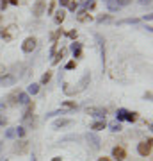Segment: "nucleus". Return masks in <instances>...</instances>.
I'll return each mask as SVG.
<instances>
[{
  "label": "nucleus",
  "mask_w": 153,
  "mask_h": 161,
  "mask_svg": "<svg viewBox=\"0 0 153 161\" xmlns=\"http://www.w3.org/2000/svg\"><path fill=\"white\" fill-rule=\"evenodd\" d=\"M151 145H153L151 138H148L146 142H141V143L137 145V152H139L142 158H146V156L151 154Z\"/></svg>",
  "instance_id": "f257e3e1"
},
{
  "label": "nucleus",
  "mask_w": 153,
  "mask_h": 161,
  "mask_svg": "<svg viewBox=\"0 0 153 161\" xmlns=\"http://www.w3.org/2000/svg\"><path fill=\"white\" fill-rule=\"evenodd\" d=\"M85 113L91 116H96V118H100V120H105V115H107V109L105 108H87L85 109Z\"/></svg>",
  "instance_id": "f03ea898"
},
{
  "label": "nucleus",
  "mask_w": 153,
  "mask_h": 161,
  "mask_svg": "<svg viewBox=\"0 0 153 161\" xmlns=\"http://www.w3.org/2000/svg\"><path fill=\"white\" fill-rule=\"evenodd\" d=\"M85 138H87V142H89L91 149H94V150L100 149V143H102V140L98 138L94 132H87V134H85Z\"/></svg>",
  "instance_id": "7ed1b4c3"
},
{
  "label": "nucleus",
  "mask_w": 153,
  "mask_h": 161,
  "mask_svg": "<svg viewBox=\"0 0 153 161\" xmlns=\"http://www.w3.org/2000/svg\"><path fill=\"white\" fill-rule=\"evenodd\" d=\"M36 45H38V40H36V38H32V36H30V38H27V40L23 41V45H22V50L23 52H32L36 48Z\"/></svg>",
  "instance_id": "20e7f679"
},
{
  "label": "nucleus",
  "mask_w": 153,
  "mask_h": 161,
  "mask_svg": "<svg viewBox=\"0 0 153 161\" xmlns=\"http://www.w3.org/2000/svg\"><path fill=\"white\" fill-rule=\"evenodd\" d=\"M112 158L116 161H123L126 158V150L123 147H114L112 149Z\"/></svg>",
  "instance_id": "39448f33"
},
{
  "label": "nucleus",
  "mask_w": 153,
  "mask_h": 161,
  "mask_svg": "<svg viewBox=\"0 0 153 161\" xmlns=\"http://www.w3.org/2000/svg\"><path fill=\"white\" fill-rule=\"evenodd\" d=\"M16 82V77L11 74H6V75H0V84L2 86H13Z\"/></svg>",
  "instance_id": "423d86ee"
},
{
  "label": "nucleus",
  "mask_w": 153,
  "mask_h": 161,
  "mask_svg": "<svg viewBox=\"0 0 153 161\" xmlns=\"http://www.w3.org/2000/svg\"><path fill=\"white\" fill-rule=\"evenodd\" d=\"M69 125H73V120H69V118H59V120L54 122V129H63V127Z\"/></svg>",
  "instance_id": "0eeeda50"
},
{
  "label": "nucleus",
  "mask_w": 153,
  "mask_h": 161,
  "mask_svg": "<svg viewBox=\"0 0 153 161\" xmlns=\"http://www.w3.org/2000/svg\"><path fill=\"white\" fill-rule=\"evenodd\" d=\"M43 11H45V0H38L34 4V7H32V14L34 16H41Z\"/></svg>",
  "instance_id": "6e6552de"
},
{
  "label": "nucleus",
  "mask_w": 153,
  "mask_h": 161,
  "mask_svg": "<svg viewBox=\"0 0 153 161\" xmlns=\"http://www.w3.org/2000/svg\"><path fill=\"white\" fill-rule=\"evenodd\" d=\"M71 52H73L75 58H82V43L73 41V43H71Z\"/></svg>",
  "instance_id": "1a4fd4ad"
},
{
  "label": "nucleus",
  "mask_w": 153,
  "mask_h": 161,
  "mask_svg": "<svg viewBox=\"0 0 153 161\" xmlns=\"http://www.w3.org/2000/svg\"><path fill=\"white\" fill-rule=\"evenodd\" d=\"M27 147H28L27 142H16V145H14V152L23 154V152H27Z\"/></svg>",
  "instance_id": "9d476101"
},
{
  "label": "nucleus",
  "mask_w": 153,
  "mask_h": 161,
  "mask_svg": "<svg viewBox=\"0 0 153 161\" xmlns=\"http://www.w3.org/2000/svg\"><path fill=\"white\" fill-rule=\"evenodd\" d=\"M77 20L79 22H87V20H91V14L85 9H80L79 13H77Z\"/></svg>",
  "instance_id": "9b49d317"
},
{
  "label": "nucleus",
  "mask_w": 153,
  "mask_h": 161,
  "mask_svg": "<svg viewBox=\"0 0 153 161\" xmlns=\"http://www.w3.org/2000/svg\"><path fill=\"white\" fill-rule=\"evenodd\" d=\"M66 54H68L66 48H61V52H55V56H54V59H52V64H57L61 59L64 58V56H66Z\"/></svg>",
  "instance_id": "f8f14e48"
},
{
  "label": "nucleus",
  "mask_w": 153,
  "mask_h": 161,
  "mask_svg": "<svg viewBox=\"0 0 153 161\" xmlns=\"http://www.w3.org/2000/svg\"><path fill=\"white\" fill-rule=\"evenodd\" d=\"M18 104H23V106H27V104H30V97H28L27 93L20 92V95H18Z\"/></svg>",
  "instance_id": "ddd939ff"
},
{
  "label": "nucleus",
  "mask_w": 153,
  "mask_h": 161,
  "mask_svg": "<svg viewBox=\"0 0 153 161\" xmlns=\"http://www.w3.org/2000/svg\"><path fill=\"white\" fill-rule=\"evenodd\" d=\"M64 18H66V13L61 9V11H57V13H55V18H54V22H55L57 25H61V23L64 22Z\"/></svg>",
  "instance_id": "4468645a"
},
{
  "label": "nucleus",
  "mask_w": 153,
  "mask_h": 161,
  "mask_svg": "<svg viewBox=\"0 0 153 161\" xmlns=\"http://www.w3.org/2000/svg\"><path fill=\"white\" fill-rule=\"evenodd\" d=\"M18 95H20V92H13L11 95H9V97H7V100H9V106H16L18 104Z\"/></svg>",
  "instance_id": "2eb2a0df"
},
{
  "label": "nucleus",
  "mask_w": 153,
  "mask_h": 161,
  "mask_svg": "<svg viewBox=\"0 0 153 161\" xmlns=\"http://www.w3.org/2000/svg\"><path fill=\"white\" fill-rule=\"evenodd\" d=\"M63 92L66 93V95H75V93H79V90H77V88H71V84L66 82V84L63 86Z\"/></svg>",
  "instance_id": "dca6fc26"
},
{
  "label": "nucleus",
  "mask_w": 153,
  "mask_h": 161,
  "mask_svg": "<svg viewBox=\"0 0 153 161\" xmlns=\"http://www.w3.org/2000/svg\"><path fill=\"white\" fill-rule=\"evenodd\" d=\"M38 92H39V84H36V82L28 84V88H27V95H36Z\"/></svg>",
  "instance_id": "f3484780"
},
{
  "label": "nucleus",
  "mask_w": 153,
  "mask_h": 161,
  "mask_svg": "<svg viewBox=\"0 0 153 161\" xmlns=\"http://www.w3.org/2000/svg\"><path fill=\"white\" fill-rule=\"evenodd\" d=\"M91 129H93V131H102V129H105V120H98V122H94V124L91 125Z\"/></svg>",
  "instance_id": "a211bd4d"
},
{
  "label": "nucleus",
  "mask_w": 153,
  "mask_h": 161,
  "mask_svg": "<svg viewBox=\"0 0 153 161\" xmlns=\"http://www.w3.org/2000/svg\"><path fill=\"white\" fill-rule=\"evenodd\" d=\"M125 120H128L130 124H134V122L137 120V113H135V111H126V115H125Z\"/></svg>",
  "instance_id": "6ab92c4d"
},
{
  "label": "nucleus",
  "mask_w": 153,
  "mask_h": 161,
  "mask_svg": "<svg viewBox=\"0 0 153 161\" xmlns=\"http://www.w3.org/2000/svg\"><path fill=\"white\" fill-rule=\"evenodd\" d=\"M125 115H126V109H123V108H119L118 113H116V120L121 122V120H125Z\"/></svg>",
  "instance_id": "aec40b11"
},
{
  "label": "nucleus",
  "mask_w": 153,
  "mask_h": 161,
  "mask_svg": "<svg viewBox=\"0 0 153 161\" xmlns=\"http://www.w3.org/2000/svg\"><path fill=\"white\" fill-rule=\"evenodd\" d=\"M63 34H64V32H63V29H57L55 32L52 34V43H57V40H59V38H61Z\"/></svg>",
  "instance_id": "412c9836"
},
{
  "label": "nucleus",
  "mask_w": 153,
  "mask_h": 161,
  "mask_svg": "<svg viewBox=\"0 0 153 161\" xmlns=\"http://www.w3.org/2000/svg\"><path fill=\"white\" fill-rule=\"evenodd\" d=\"M63 108H68V109H77L79 106H77L75 102H71V100H64V102H63Z\"/></svg>",
  "instance_id": "4be33fe9"
},
{
  "label": "nucleus",
  "mask_w": 153,
  "mask_h": 161,
  "mask_svg": "<svg viewBox=\"0 0 153 161\" xmlns=\"http://www.w3.org/2000/svg\"><path fill=\"white\" fill-rule=\"evenodd\" d=\"M121 129H123V127H121L119 122H112V124H110V131H112V132H119Z\"/></svg>",
  "instance_id": "5701e85b"
},
{
  "label": "nucleus",
  "mask_w": 153,
  "mask_h": 161,
  "mask_svg": "<svg viewBox=\"0 0 153 161\" xmlns=\"http://www.w3.org/2000/svg\"><path fill=\"white\" fill-rule=\"evenodd\" d=\"M50 79H52V72H46V74L41 77V84H48V82H50Z\"/></svg>",
  "instance_id": "b1692460"
},
{
  "label": "nucleus",
  "mask_w": 153,
  "mask_h": 161,
  "mask_svg": "<svg viewBox=\"0 0 153 161\" xmlns=\"http://www.w3.org/2000/svg\"><path fill=\"white\" fill-rule=\"evenodd\" d=\"M14 131H16V136H18V138H23V136H25V127H23V125L14 127Z\"/></svg>",
  "instance_id": "393cba45"
},
{
  "label": "nucleus",
  "mask_w": 153,
  "mask_h": 161,
  "mask_svg": "<svg viewBox=\"0 0 153 161\" xmlns=\"http://www.w3.org/2000/svg\"><path fill=\"white\" fill-rule=\"evenodd\" d=\"M2 38H4L6 41H11V40H13V36H11V32H9V29H4V31H2Z\"/></svg>",
  "instance_id": "a878e982"
},
{
  "label": "nucleus",
  "mask_w": 153,
  "mask_h": 161,
  "mask_svg": "<svg viewBox=\"0 0 153 161\" xmlns=\"http://www.w3.org/2000/svg\"><path fill=\"white\" fill-rule=\"evenodd\" d=\"M68 7H69V11H77V9H79V2H75V0H73V2H69V4H68Z\"/></svg>",
  "instance_id": "bb28decb"
},
{
  "label": "nucleus",
  "mask_w": 153,
  "mask_h": 161,
  "mask_svg": "<svg viewBox=\"0 0 153 161\" xmlns=\"http://www.w3.org/2000/svg\"><path fill=\"white\" fill-rule=\"evenodd\" d=\"M132 0H116V6L118 7H123V6H128Z\"/></svg>",
  "instance_id": "cd10ccee"
},
{
  "label": "nucleus",
  "mask_w": 153,
  "mask_h": 161,
  "mask_svg": "<svg viewBox=\"0 0 153 161\" xmlns=\"http://www.w3.org/2000/svg\"><path fill=\"white\" fill-rule=\"evenodd\" d=\"M64 113H66L64 109H61V111H52V113H48V115H46V118H52V116H55V115H64Z\"/></svg>",
  "instance_id": "c85d7f7f"
},
{
  "label": "nucleus",
  "mask_w": 153,
  "mask_h": 161,
  "mask_svg": "<svg viewBox=\"0 0 153 161\" xmlns=\"http://www.w3.org/2000/svg\"><path fill=\"white\" fill-rule=\"evenodd\" d=\"M107 20H110V14H103V16H98L96 22H98V23H103V22H107Z\"/></svg>",
  "instance_id": "c756f323"
},
{
  "label": "nucleus",
  "mask_w": 153,
  "mask_h": 161,
  "mask_svg": "<svg viewBox=\"0 0 153 161\" xmlns=\"http://www.w3.org/2000/svg\"><path fill=\"white\" fill-rule=\"evenodd\" d=\"M139 22V18H126V20H121L119 23H137Z\"/></svg>",
  "instance_id": "7c9ffc66"
},
{
  "label": "nucleus",
  "mask_w": 153,
  "mask_h": 161,
  "mask_svg": "<svg viewBox=\"0 0 153 161\" xmlns=\"http://www.w3.org/2000/svg\"><path fill=\"white\" fill-rule=\"evenodd\" d=\"M16 136V131L14 129H9V131H6V138H14Z\"/></svg>",
  "instance_id": "2f4dec72"
},
{
  "label": "nucleus",
  "mask_w": 153,
  "mask_h": 161,
  "mask_svg": "<svg viewBox=\"0 0 153 161\" xmlns=\"http://www.w3.org/2000/svg\"><path fill=\"white\" fill-rule=\"evenodd\" d=\"M94 7V0H85V11Z\"/></svg>",
  "instance_id": "473e14b6"
},
{
  "label": "nucleus",
  "mask_w": 153,
  "mask_h": 161,
  "mask_svg": "<svg viewBox=\"0 0 153 161\" xmlns=\"http://www.w3.org/2000/svg\"><path fill=\"white\" fill-rule=\"evenodd\" d=\"M57 52V43H52V48H50V58H54Z\"/></svg>",
  "instance_id": "72a5a7b5"
},
{
  "label": "nucleus",
  "mask_w": 153,
  "mask_h": 161,
  "mask_svg": "<svg viewBox=\"0 0 153 161\" xmlns=\"http://www.w3.org/2000/svg\"><path fill=\"white\" fill-rule=\"evenodd\" d=\"M73 68H77V61H69L66 64V70H73Z\"/></svg>",
  "instance_id": "f704fd0d"
},
{
  "label": "nucleus",
  "mask_w": 153,
  "mask_h": 161,
  "mask_svg": "<svg viewBox=\"0 0 153 161\" xmlns=\"http://www.w3.org/2000/svg\"><path fill=\"white\" fill-rule=\"evenodd\" d=\"M66 36H68V38H71V40H75V38H77V31H69Z\"/></svg>",
  "instance_id": "c9c22d12"
},
{
  "label": "nucleus",
  "mask_w": 153,
  "mask_h": 161,
  "mask_svg": "<svg viewBox=\"0 0 153 161\" xmlns=\"http://www.w3.org/2000/svg\"><path fill=\"white\" fill-rule=\"evenodd\" d=\"M54 9H55V2H52L50 6H48V14H52V13H54Z\"/></svg>",
  "instance_id": "e433bc0d"
},
{
  "label": "nucleus",
  "mask_w": 153,
  "mask_h": 161,
  "mask_svg": "<svg viewBox=\"0 0 153 161\" xmlns=\"http://www.w3.org/2000/svg\"><path fill=\"white\" fill-rule=\"evenodd\" d=\"M6 124H7V118L0 115V125H6Z\"/></svg>",
  "instance_id": "4c0bfd02"
},
{
  "label": "nucleus",
  "mask_w": 153,
  "mask_h": 161,
  "mask_svg": "<svg viewBox=\"0 0 153 161\" xmlns=\"http://www.w3.org/2000/svg\"><path fill=\"white\" fill-rule=\"evenodd\" d=\"M59 4H61V6H68L69 0H59Z\"/></svg>",
  "instance_id": "58836bf2"
},
{
  "label": "nucleus",
  "mask_w": 153,
  "mask_h": 161,
  "mask_svg": "<svg viewBox=\"0 0 153 161\" xmlns=\"http://www.w3.org/2000/svg\"><path fill=\"white\" fill-rule=\"evenodd\" d=\"M9 4H13V6H18V4H20V0H9Z\"/></svg>",
  "instance_id": "ea45409f"
},
{
  "label": "nucleus",
  "mask_w": 153,
  "mask_h": 161,
  "mask_svg": "<svg viewBox=\"0 0 153 161\" xmlns=\"http://www.w3.org/2000/svg\"><path fill=\"white\" fill-rule=\"evenodd\" d=\"M139 2H141L142 6H146V4H150V2H151V0H139Z\"/></svg>",
  "instance_id": "a19ab883"
},
{
  "label": "nucleus",
  "mask_w": 153,
  "mask_h": 161,
  "mask_svg": "<svg viewBox=\"0 0 153 161\" xmlns=\"http://www.w3.org/2000/svg\"><path fill=\"white\" fill-rule=\"evenodd\" d=\"M98 161H110L109 158H105V156H102V158H98Z\"/></svg>",
  "instance_id": "79ce46f5"
},
{
  "label": "nucleus",
  "mask_w": 153,
  "mask_h": 161,
  "mask_svg": "<svg viewBox=\"0 0 153 161\" xmlns=\"http://www.w3.org/2000/svg\"><path fill=\"white\" fill-rule=\"evenodd\" d=\"M52 161H63V158H61V156H57V158H54Z\"/></svg>",
  "instance_id": "37998d69"
},
{
  "label": "nucleus",
  "mask_w": 153,
  "mask_h": 161,
  "mask_svg": "<svg viewBox=\"0 0 153 161\" xmlns=\"http://www.w3.org/2000/svg\"><path fill=\"white\" fill-rule=\"evenodd\" d=\"M30 161H36V158H34V156H32V159H30Z\"/></svg>",
  "instance_id": "c03bdc74"
},
{
  "label": "nucleus",
  "mask_w": 153,
  "mask_h": 161,
  "mask_svg": "<svg viewBox=\"0 0 153 161\" xmlns=\"http://www.w3.org/2000/svg\"><path fill=\"white\" fill-rule=\"evenodd\" d=\"M0 23H2V14H0Z\"/></svg>",
  "instance_id": "a18cd8bd"
},
{
  "label": "nucleus",
  "mask_w": 153,
  "mask_h": 161,
  "mask_svg": "<svg viewBox=\"0 0 153 161\" xmlns=\"http://www.w3.org/2000/svg\"><path fill=\"white\" fill-rule=\"evenodd\" d=\"M0 150H2V142H0Z\"/></svg>",
  "instance_id": "49530a36"
},
{
  "label": "nucleus",
  "mask_w": 153,
  "mask_h": 161,
  "mask_svg": "<svg viewBox=\"0 0 153 161\" xmlns=\"http://www.w3.org/2000/svg\"><path fill=\"white\" fill-rule=\"evenodd\" d=\"M0 74H2V66H0Z\"/></svg>",
  "instance_id": "de8ad7c7"
}]
</instances>
